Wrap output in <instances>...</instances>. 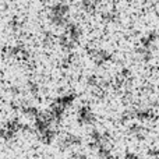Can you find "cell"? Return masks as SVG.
<instances>
[{
  "label": "cell",
  "mask_w": 159,
  "mask_h": 159,
  "mask_svg": "<svg viewBox=\"0 0 159 159\" xmlns=\"http://www.w3.org/2000/svg\"><path fill=\"white\" fill-rule=\"evenodd\" d=\"M70 20V6L66 3H56L49 10V21L53 27H66Z\"/></svg>",
  "instance_id": "6da1fadb"
},
{
  "label": "cell",
  "mask_w": 159,
  "mask_h": 159,
  "mask_svg": "<svg viewBox=\"0 0 159 159\" xmlns=\"http://www.w3.org/2000/svg\"><path fill=\"white\" fill-rule=\"evenodd\" d=\"M77 121L81 126H93L95 124V113L88 105H82L77 110Z\"/></svg>",
  "instance_id": "7a4b0ae2"
},
{
  "label": "cell",
  "mask_w": 159,
  "mask_h": 159,
  "mask_svg": "<svg viewBox=\"0 0 159 159\" xmlns=\"http://www.w3.org/2000/svg\"><path fill=\"white\" fill-rule=\"evenodd\" d=\"M103 144H107V138H106V134L99 130H92L89 133V145L92 148H98V147L103 145Z\"/></svg>",
  "instance_id": "3957f363"
},
{
  "label": "cell",
  "mask_w": 159,
  "mask_h": 159,
  "mask_svg": "<svg viewBox=\"0 0 159 159\" xmlns=\"http://www.w3.org/2000/svg\"><path fill=\"white\" fill-rule=\"evenodd\" d=\"M66 35L70 39H73L75 43H78L82 36V28L80 27V24H77V22H69L66 25Z\"/></svg>",
  "instance_id": "277c9868"
},
{
  "label": "cell",
  "mask_w": 159,
  "mask_h": 159,
  "mask_svg": "<svg viewBox=\"0 0 159 159\" xmlns=\"http://www.w3.org/2000/svg\"><path fill=\"white\" fill-rule=\"evenodd\" d=\"M82 143L81 137H78V135L75 134H71V133H69V134H66L63 138L60 140V145L63 149H67V148H75V147H80Z\"/></svg>",
  "instance_id": "5b68a950"
},
{
  "label": "cell",
  "mask_w": 159,
  "mask_h": 159,
  "mask_svg": "<svg viewBox=\"0 0 159 159\" xmlns=\"http://www.w3.org/2000/svg\"><path fill=\"white\" fill-rule=\"evenodd\" d=\"M92 57H93V61L101 66V64H105L112 60L113 55H112V52H109L106 49H96L92 52Z\"/></svg>",
  "instance_id": "8992f818"
},
{
  "label": "cell",
  "mask_w": 159,
  "mask_h": 159,
  "mask_svg": "<svg viewBox=\"0 0 159 159\" xmlns=\"http://www.w3.org/2000/svg\"><path fill=\"white\" fill-rule=\"evenodd\" d=\"M75 98H77V95H75V93H71V92H70V93H64V95L59 96L57 99H55V102H53V103L59 105V106L64 107V109L67 110L73 103H74Z\"/></svg>",
  "instance_id": "52a82bcc"
},
{
  "label": "cell",
  "mask_w": 159,
  "mask_h": 159,
  "mask_svg": "<svg viewBox=\"0 0 159 159\" xmlns=\"http://www.w3.org/2000/svg\"><path fill=\"white\" fill-rule=\"evenodd\" d=\"M133 116H134L137 120L140 121H149L155 117V113L152 112L151 109H147V107H143V109H135L133 110Z\"/></svg>",
  "instance_id": "ba28073f"
},
{
  "label": "cell",
  "mask_w": 159,
  "mask_h": 159,
  "mask_svg": "<svg viewBox=\"0 0 159 159\" xmlns=\"http://www.w3.org/2000/svg\"><path fill=\"white\" fill-rule=\"evenodd\" d=\"M129 133L137 140H143L147 135V129L144 126H141V124H133V126H130Z\"/></svg>",
  "instance_id": "9c48e42d"
},
{
  "label": "cell",
  "mask_w": 159,
  "mask_h": 159,
  "mask_svg": "<svg viewBox=\"0 0 159 159\" xmlns=\"http://www.w3.org/2000/svg\"><path fill=\"white\" fill-rule=\"evenodd\" d=\"M59 43H60V46L63 48L64 52H67V53L73 52V49H74L75 45H77L74 41H73V39H70L66 34H64V35H61L60 38H59Z\"/></svg>",
  "instance_id": "30bf717a"
},
{
  "label": "cell",
  "mask_w": 159,
  "mask_h": 159,
  "mask_svg": "<svg viewBox=\"0 0 159 159\" xmlns=\"http://www.w3.org/2000/svg\"><path fill=\"white\" fill-rule=\"evenodd\" d=\"M158 38H159V34L157 32V31H152V32H149L148 35H147L145 38L143 39V45H141V46L152 49V48L155 46V43H157Z\"/></svg>",
  "instance_id": "8fae6325"
},
{
  "label": "cell",
  "mask_w": 159,
  "mask_h": 159,
  "mask_svg": "<svg viewBox=\"0 0 159 159\" xmlns=\"http://www.w3.org/2000/svg\"><path fill=\"white\" fill-rule=\"evenodd\" d=\"M81 7H82V10L88 14H92L93 11L96 10V4L92 2V0H82Z\"/></svg>",
  "instance_id": "7c38bea8"
},
{
  "label": "cell",
  "mask_w": 159,
  "mask_h": 159,
  "mask_svg": "<svg viewBox=\"0 0 159 159\" xmlns=\"http://www.w3.org/2000/svg\"><path fill=\"white\" fill-rule=\"evenodd\" d=\"M22 112H24V115L30 116V117H34V119H35L36 116H38L39 113H41L35 106H30V105H27V106L22 107Z\"/></svg>",
  "instance_id": "4fadbf2b"
},
{
  "label": "cell",
  "mask_w": 159,
  "mask_h": 159,
  "mask_svg": "<svg viewBox=\"0 0 159 159\" xmlns=\"http://www.w3.org/2000/svg\"><path fill=\"white\" fill-rule=\"evenodd\" d=\"M116 18H117V14L113 13V11H110V13H106V14H105V20H106L107 22H115Z\"/></svg>",
  "instance_id": "5bb4252c"
},
{
  "label": "cell",
  "mask_w": 159,
  "mask_h": 159,
  "mask_svg": "<svg viewBox=\"0 0 159 159\" xmlns=\"http://www.w3.org/2000/svg\"><path fill=\"white\" fill-rule=\"evenodd\" d=\"M28 85H30V89L32 91V93H36V92H38V85H36V84H34V82H30Z\"/></svg>",
  "instance_id": "9a60e30c"
},
{
  "label": "cell",
  "mask_w": 159,
  "mask_h": 159,
  "mask_svg": "<svg viewBox=\"0 0 159 159\" xmlns=\"http://www.w3.org/2000/svg\"><path fill=\"white\" fill-rule=\"evenodd\" d=\"M92 2H93V3H95V4H96V6H98V4H101V3H102V0H92Z\"/></svg>",
  "instance_id": "2e32d148"
},
{
  "label": "cell",
  "mask_w": 159,
  "mask_h": 159,
  "mask_svg": "<svg viewBox=\"0 0 159 159\" xmlns=\"http://www.w3.org/2000/svg\"><path fill=\"white\" fill-rule=\"evenodd\" d=\"M2 130H3V127L0 126V138H2Z\"/></svg>",
  "instance_id": "e0dca14e"
}]
</instances>
